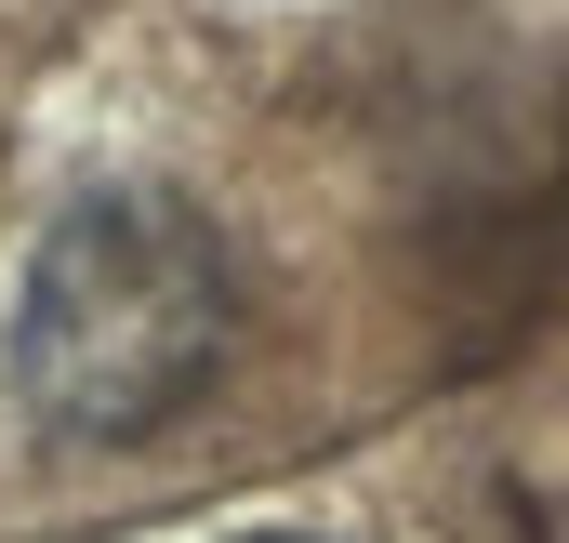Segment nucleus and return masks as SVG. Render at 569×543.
<instances>
[{
    "instance_id": "f257e3e1",
    "label": "nucleus",
    "mask_w": 569,
    "mask_h": 543,
    "mask_svg": "<svg viewBox=\"0 0 569 543\" xmlns=\"http://www.w3.org/2000/svg\"><path fill=\"white\" fill-rule=\"evenodd\" d=\"M226 332H239L226 239L172 186H93L27 266L13 385L53 437H146L212 385Z\"/></svg>"
}]
</instances>
